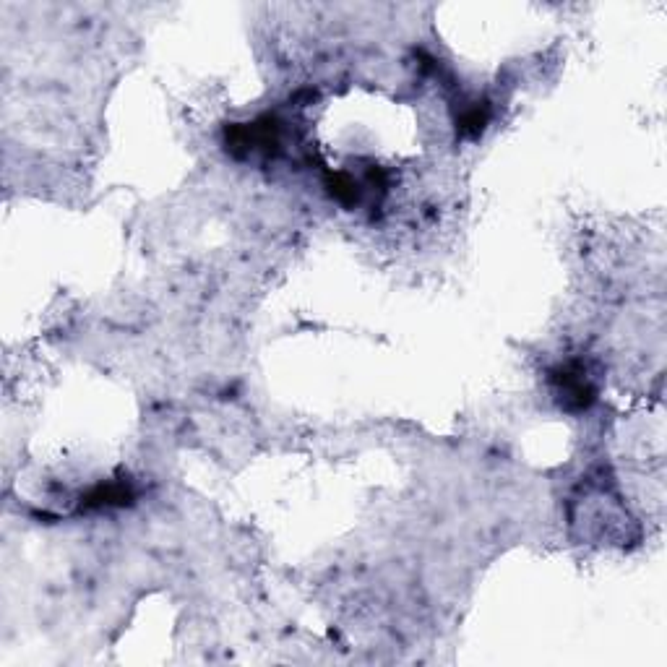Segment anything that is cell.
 Returning a JSON list of instances; mask_svg holds the SVG:
<instances>
[{
  "mask_svg": "<svg viewBox=\"0 0 667 667\" xmlns=\"http://www.w3.org/2000/svg\"><path fill=\"white\" fill-rule=\"evenodd\" d=\"M555 384H558V391H561L563 404H566L568 410H587L592 399H595V386L587 378L582 368H563L558 376H555Z\"/></svg>",
  "mask_w": 667,
  "mask_h": 667,
  "instance_id": "6da1fadb",
  "label": "cell"
}]
</instances>
